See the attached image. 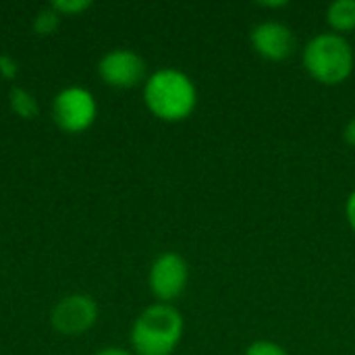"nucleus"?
I'll return each mask as SVG.
<instances>
[{
  "label": "nucleus",
  "instance_id": "nucleus-14",
  "mask_svg": "<svg viewBox=\"0 0 355 355\" xmlns=\"http://www.w3.org/2000/svg\"><path fill=\"white\" fill-rule=\"evenodd\" d=\"M19 73V62L10 54H0V75L6 79H15Z\"/></svg>",
  "mask_w": 355,
  "mask_h": 355
},
{
  "label": "nucleus",
  "instance_id": "nucleus-12",
  "mask_svg": "<svg viewBox=\"0 0 355 355\" xmlns=\"http://www.w3.org/2000/svg\"><path fill=\"white\" fill-rule=\"evenodd\" d=\"M243 355H291L289 349L277 341H270V339H258V341H252Z\"/></svg>",
  "mask_w": 355,
  "mask_h": 355
},
{
  "label": "nucleus",
  "instance_id": "nucleus-5",
  "mask_svg": "<svg viewBox=\"0 0 355 355\" xmlns=\"http://www.w3.org/2000/svg\"><path fill=\"white\" fill-rule=\"evenodd\" d=\"M98 114L96 98L81 85H69L60 89L52 102V116L56 125L67 133H79L92 127Z\"/></svg>",
  "mask_w": 355,
  "mask_h": 355
},
{
  "label": "nucleus",
  "instance_id": "nucleus-3",
  "mask_svg": "<svg viewBox=\"0 0 355 355\" xmlns=\"http://www.w3.org/2000/svg\"><path fill=\"white\" fill-rule=\"evenodd\" d=\"M304 71L320 85H343L355 71V48L347 35L320 31L302 48Z\"/></svg>",
  "mask_w": 355,
  "mask_h": 355
},
{
  "label": "nucleus",
  "instance_id": "nucleus-7",
  "mask_svg": "<svg viewBox=\"0 0 355 355\" xmlns=\"http://www.w3.org/2000/svg\"><path fill=\"white\" fill-rule=\"evenodd\" d=\"M98 73L110 87L119 89H131L139 83H146L148 79V64L141 54H137L131 48H114L108 50L100 62Z\"/></svg>",
  "mask_w": 355,
  "mask_h": 355
},
{
  "label": "nucleus",
  "instance_id": "nucleus-13",
  "mask_svg": "<svg viewBox=\"0 0 355 355\" xmlns=\"http://www.w3.org/2000/svg\"><path fill=\"white\" fill-rule=\"evenodd\" d=\"M89 6H92L89 0H56V2H52V8H56L60 15H75Z\"/></svg>",
  "mask_w": 355,
  "mask_h": 355
},
{
  "label": "nucleus",
  "instance_id": "nucleus-10",
  "mask_svg": "<svg viewBox=\"0 0 355 355\" xmlns=\"http://www.w3.org/2000/svg\"><path fill=\"white\" fill-rule=\"evenodd\" d=\"M8 104L12 108L15 114H19L21 119H35L40 114V102L37 98L27 92L25 87L12 85L8 92Z\"/></svg>",
  "mask_w": 355,
  "mask_h": 355
},
{
  "label": "nucleus",
  "instance_id": "nucleus-4",
  "mask_svg": "<svg viewBox=\"0 0 355 355\" xmlns=\"http://www.w3.org/2000/svg\"><path fill=\"white\" fill-rule=\"evenodd\" d=\"M189 262L179 252H162L154 258L148 272V287L156 302L173 304L189 285Z\"/></svg>",
  "mask_w": 355,
  "mask_h": 355
},
{
  "label": "nucleus",
  "instance_id": "nucleus-8",
  "mask_svg": "<svg viewBox=\"0 0 355 355\" xmlns=\"http://www.w3.org/2000/svg\"><path fill=\"white\" fill-rule=\"evenodd\" d=\"M250 46L260 58L268 62H283L297 50V37L287 23L266 19L250 29Z\"/></svg>",
  "mask_w": 355,
  "mask_h": 355
},
{
  "label": "nucleus",
  "instance_id": "nucleus-17",
  "mask_svg": "<svg viewBox=\"0 0 355 355\" xmlns=\"http://www.w3.org/2000/svg\"><path fill=\"white\" fill-rule=\"evenodd\" d=\"M94 355H135L133 352H129V349H123V347H104V349H100L98 354Z\"/></svg>",
  "mask_w": 355,
  "mask_h": 355
},
{
  "label": "nucleus",
  "instance_id": "nucleus-6",
  "mask_svg": "<svg viewBox=\"0 0 355 355\" xmlns=\"http://www.w3.org/2000/svg\"><path fill=\"white\" fill-rule=\"evenodd\" d=\"M100 308L87 293H71L52 308L50 322L56 333L64 337H79L98 322Z\"/></svg>",
  "mask_w": 355,
  "mask_h": 355
},
{
  "label": "nucleus",
  "instance_id": "nucleus-11",
  "mask_svg": "<svg viewBox=\"0 0 355 355\" xmlns=\"http://www.w3.org/2000/svg\"><path fill=\"white\" fill-rule=\"evenodd\" d=\"M60 17L62 15L56 8H52V4L40 8L37 15L33 17V29H35V33H40V35L54 33L58 29V25H60Z\"/></svg>",
  "mask_w": 355,
  "mask_h": 355
},
{
  "label": "nucleus",
  "instance_id": "nucleus-9",
  "mask_svg": "<svg viewBox=\"0 0 355 355\" xmlns=\"http://www.w3.org/2000/svg\"><path fill=\"white\" fill-rule=\"evenodd\" d=\"M329 31L347 35L355 31V0H335L327 6Z\"/></svg>",
  "mask_w": 355,
  "mask_h": 355
},
{
  "label": "nucleus",
  "instance_id": "nucleus-1",
  "mask_svg": "<svg viewBox=\"0 0 355 355\" xmlns=\"http://www.w3.org/2000/svg\"><path fill=\"white\" fill-rule=\"evenodd\" d=\"M196 81L177 67H162L148 75L144 83V102L148 110L164 123L187 121L198 108Z\"/></svg>",
  "mask_w": 355,
  "mask_h": 355
},
{
  "label": "nucleus",
  "instance_id": "nucleus-18",
  "mask_svg": "<svg viewBox=\"0 0 355 355\" xmlns=\"http://www.w3.org/2000/svg\"><path fill=\"white\" fill-rule=\"evenodd\" d=\"M258 6L268 8V10H277V8H287L289 2L287 0H279V2H258Z\"/></svg>",
  "mask_w": 355,
  "mask_h": 355
},
{
  "label": "nucleus",
  "instance_id": "nucleus-16",
  "mask_svg": "<svg viewBox=\"0 0 355 355\" xmlns=\"http://www.w3.org/2000/svg\"><path fill=\"white\" fill-rule=\"evenodd\" d=\"M343 141L349 146V148H355V116H352L345 127H343Z\"/></svg>",
  "mask_w": 355,
  "mask_h": 355
},
{
  "label": "nucleus",
  "instance_id": "nucleus-15",
  "mask_svg": "<svg viewBox=\"0 0 355 355\" xmlns=\"http://www.w3.org/2000/svg\"><path fill=\"white\" fill-rule=\"evenodd\" d=\"M345 220H347L349 229L355 233V189L349 191V196L345 200Z\"/></svg>",
  "mask_w": 355,
  "mask_h": 355
},
{
  "label": "nucleus",
  "instance_id": "nucleus-2",
  "mask_svg": "<svg viewBox=\"0 0 355 355\" xmlns=\"http://www.w3.org/2000/svg\"><path fill=\"white\" fill-rule=\"evenodd\" d=\"M185 318L173 304L154 302L131 324L129 341L135 355H173L183 341Z\"/></svg>",
  "mask_w": 355,
  "mask_h": 355
}]
</instances>
